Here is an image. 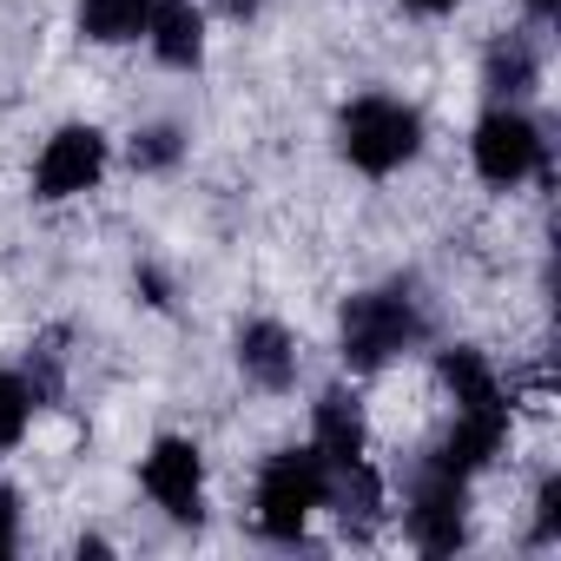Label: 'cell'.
Masks as SVG:
<instances>
[{
  "mask_svg": "<svg viewBox=\"0 0 561 561\" xmlns=\"http://www.w3.org/2000/svg\"><path fill=\"white\" fill-rule=\"evenodd\" d=\"M238 370H244L257 390H291V377H298V344H291V331L271 324V318L244 324V331H238Z\"/></svg>",
  "mask_w": 561,
  "mask_h": 561,
  "instance_id": "ba28073f",
  "label": "cell"
},
{
  "mask_svg": "<svg viewBox=\"0 0 561 561\" xmlns=\"http://www.w3.org/2000/svg\"><path fill=\"white\" fill-rule=\"evenodd\" d=\"M324 489H331V462L318 449H285L271 456L264 476H257V528L271 541H298L305 522L324 508Z\"/></svg>",
  "mask_w": 561,
  "mask_h": 561,
  "instance_id": "3957f363",
  "label": "cell"
},
{
  "mask_svg": "<svg viewBox=\"0 0 561 561\" xmlns=\"http://www.w3.org/2000/svg\"><path fill=\"white\" fill-rule=\"evenodd\" d=\"M100 172H106V133H93V126H60V133L47 139L41 165H34V198L60 205V198H73V192L100 185Z\"/></svg>",
  "mask_w": 561,
  "mask_h": 561,
  "instance_id": "5b68a950",
  "label": "cell"
},
{
  "mask_svg": "<svg viewBox=\"0 0 561 561\" xmlns=\"http://www.w3.org/2000/svg\"><path fill=\"white\" fill-rule=\"evenodd\" d=\"M443 383L456 390V416H508L502 383H495V370L482 364V351H469V344L443 351Z\"/></svg>",
  "mask_w": 561,
  "mask_h": 561,
  "instance_id": "30bf717a",
  "label": "cell"
},
{
  "mask_svg": "<svg viewBox=\"0 0 561 561\" xmlns=\"http://www.w3.org/2000/svg\"><path fill=\"white\" fill-rule=\"evenodd\" d=\"M528 8H535V14H554V8H561V0H528Z\"/></svg>",
  "mask_w": 561,
  "mask_h": 561,
  "instance_id": "ffe728a7",
  "label": "cell"
},
{
  "mask_svg": "<svg viewBox=\"0 0 561 561\" xmlns=\"http://www.w3.org/2000/svg\"><path fill=\"white\" fill-rule=\"evenodd\" d=\"M146 41L165 67H198L205 54V14L192 0H152V21H146Z\"/></svg>",
  "mask_w": 561,
  "mask_h": 561,
  "instance_id": "9c48e42d",
  "label": "cell"
},
{
  "mask_svg": "<svg viewBox=\"0 0 561 561\" xmlns=\"http://www.w3.org/2000/svg\"><path fill=\"white\" fill-rule=\"evenodd\" d=\"M403 8H416V14H449L456 0H403Z\"/></svg>",
  "mask_w": 561,
  "mask_h": 561,
  "instance_id": "d6986e66",
  "label": "cell"
},
{
  "mask_svg": "<svg viewBox=\"0 0 561 561\" xmlns=\"http://www.w3.org/2000/svg\"><path fill=\"white\" fill-rule=\"evenodd\" d=\"M146 495L172 522H198V502H205V456H198V443L159 436L152 456H146Z\"/></svg>",
  "mask_w": 561,
  "mask_h": 561,
  "instance_id": "52a82bcc",
  "label": "cell"
},
{
  "mask_svg": "<svg viewBox=\"0 0 561 561\" xmlns=\"http://www.w3.org/2000/svg\"><path fill=\"white\" fill-rule=\"evenodd\" d=\"M482 80H489V93H495V100H522V93H535V80H541L535 41H528V34H508V41H495V47H489V67H482Z\"/></svg>",
  "mask_w": 561,
  "mask_h": 561,
  "instance_id": "4fadbf2b",
  "label": "cell"
},
{
  "mask_svg": "<svg viewBox=\"0 0 561 561\" xmlns=\"http://www.w3.org/2000/svg\"><path fill=\"white\" fill-rule=\"evenodd\" d=\"M179 152H185L179 126H146V133L133 139V165H139V172H165V165H172Z\"/></svg>",
  "mask_w": 561,
  "mask_h": 561,
  "instance_id": "2e32d148",
  "label": "cell"
},
{
  "mask_svg": "<svg viewBox=\"0 0 561 561\" xmlns=\"http://www.w3.org/2000/svg\"><path fill=\"white\" fill-rule=\"evenodd\" d=\"M469 152H476V172H482V185H522L535 165H541V133H535V119L528 113H515L508 100L495 106V113H482V126H476V139H469Z\"/></svg>",
  "mask_w": 561,
  "mask_h": 561,
  "instance_id": "277c9868",
  "label": "cell"
},
{
  "mask_svg": "<svg viewBox=\"0 0 561 561\" xmlns=\"http://www.w3.org/2000/svg\"><path fill=\"white\" fill-rule=\"evenodd\" d=\"M225 8H231V14H251V0H225Z\"/></svg>",
  "mask_w": 561,
  "mask_h": 561,
  "instance_id": "44dd1931",
  "label": "cell"
},
{
  "mask_svg": "<svg viewBox=\"0 0 561 561\" xmlns=\"http://www.w3.org/2000/svg\"><path fill=\"white\" fill-rule=\"evenodd\" d=\"M462 522H469V489H462V476H449V469H430V476L416 482L410 508H403V528H410V541H416L423 554H449V548L462 541Z\"/></svg>",
  "mask_w": 561,
  "mask_h": 561,
  "instance_id": "8992f818",
  "label": "cell"
},
{
  "mask_svg": "<svg viewBox=\"0 0 561 561\" xmlns=\"http://www.w3.org/2000/svg\"><path fill=\"white\" fill-rule=\"evenodd\" d=\"M410 344H423V305L410 298V285H383V291H364L344 305V364L351 370H383Z\"/></svg>",
  "mask_w": 561,
  "mask_h": 561,
  "instance_id": "6da1fadb",
  "label": "cell"
},
{
  "mask_svg": "<svg viewBox=\"0 0 561 561\" xmlns=\"http://www.w3.org/2000/svg\"><path fill=\"white\" fill-rule=\"evenodd\" d=\"M331 469H344V462H357L364 456V410H357V397L351 390H324L318 397V443H311Z\"/></svg>",
  "mask_w": 561,
  "mask_h": 561,
  "instance_id": "8fae6325",
  "label": "cell"
},
{
  "mask_svg": "<svg viewBox=\"0 0 561 561\" xmlns=\"http://www.w3.org/2000/svg\"><path fill=\"white\" fill-rule=\"evenodd\" d=\"M535 508H541V515H535V535H541V541H554V535H561V482H548Z\"/></svg>",
  "mask_w": 561,
  "mask_h": 561,
  "instance_id": "ac0fdd59",
  "label": "cell"
},
{
  "mask_svg": "<svg viewBox=\"0 0 561 561\" xmlns=\"http://www.w3.org/2000/svg\"><path fill=\"white\" fill-rule=\"evenodd\" d=\"M324 502H337V522H344V535H370L377 528V515H383V482L364 469V456L357 462H344L337 469V482L324 489Z\"/></svg>",
  "mask_w": 561,
  "mask_h": 561,
  "instance_id": "7c38bea8",
  "label": "cell"
},
{
  "mask_svg": "<svg viewBox=\"0 0 561 561\" xmlns=\"http://www.w3.org/2000/svg\"><path fill=\"white\" fill-rule=\"evenodd\" d=\"M146 21H152V0H80V34L100 41V47L139 41Z\"/></svg>",
  "mask_w": 561,
  "mask_h": 561,
  "instance_id": "5bb4252c",
  "label": "cell"
},
{
  "mask_svg": "<svg viewBox=\"0 0 561 561\" xmlns=\"http://www.w3.org/2000/svg\"><path fill=\"white\" fill-rule=\"evenodd\" d=\"M14 548H21V495L0 489V554H14Z\"/></svg>",
  "mask_w": 561,
  "mask_h": 561,
  "instance_id": "e0dca14e",
  "label": "cell"
},
{
  "mask_svg": "<svg viewBox=\"0 0 561 561\" xmlns=\"http://www.w3.org/2000/svg\"><path fill=\"white\" fill-rule=\"evenodd\" d=\"M337 146H344V159H351L357 172L383 179V172H397V165L416 159V146H423V119H416L403 100L370 93V100H351V106H344V119H337Z\"/></svg>",
  "mask_w": 561,
  "mask_h": 561,
  "instance_id": "7a4b0ae2",
  "label": "cell"
},
{
  "mask_svg": "<svg viewBox=\"0 0 561 561\" xmlns=\"http://www.w3.org/2000/svg\"><path fill=\"white\" fill-rule=\"evenodd\" d=\"M27 416H34V390H27L14 370H0V456L27 436Z\"/></svg>",
  "mask_w": 561,
  "mask_h": 561,
  "instance_id": "9a60e30c",
  "label": "cell"
}]
</instances>
